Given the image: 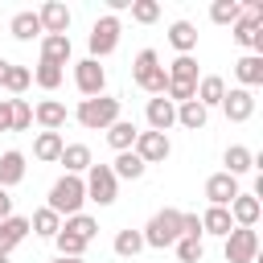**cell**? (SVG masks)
I'll list each match as a JSON object with an SVG mask.
<instances>
[{
	"instance_id": "cell-1",
	"label": "cell",
	"mask_w": 263,
	"mask_h": 263,
	"mask_svg": "<svg viewBox=\"0 0 263 263\" xmlns=\"http://www.w3.org/2000/svg\"><path fill=\"white\" fill-rule=\"evenodd\" d=\"M82 201H86V185H82V177H58L53 185H49V201H45V210H53L58 218H74V214H82Z\"/></svg>"
},
{
	"instance_id": "cell-2",
	"label": "cell",
	"mask_w": 263,
	"mask_h": 263,
	"mask_svg": "<svg viewBox=\"0 0 263 263\" xmlns=\"http://www.w3.org/2000/svg\"><path fill=\"white\" fill-rule=\"evenodd\" d=\"M132 82H136L140 90H148L152 99L168 90V74H164V66H160L156 49H140V53H136V62H132Z\"/></svg>"
},
{
	"instance_id": "cell-3",
	"label": "cell",
	"mask_w": 263,
	"mask_h": 263,
	"mask_svg": "<svg viewBox=\"0 0 263 263\" xmlns=\"http://www.w3.org/2000/svg\"><path fill=\"white\" fill-rule=\"evenodd\" d=\"M74 119H78L86 132H107V127L119 119V99H111V95L82 99V103H78V111H74Z\"/></svg>"
},
{
	"instance_id": "cell-4",
	"label": "cell",
	"mask_w": 263,
	"mask_h": 263,
	"mask_svg": "<svg viewBox=\"0 0 263 263\" xmlns=\"http://www.w3.org/2000/svg\"><path fill=\"white\" fill-rule=\"evenodd\" d=\"M140 234H144V247H156V251L173 247V242L181 238V210H160V214H152Z\"/></svg>"
},
{
	"instance_id": "cell-5",
	"label": "cell",
	"mask_w": 263,
	"mask_h": 263,
	"mask_svg": "<svg viewBox=\"0 0 263 263\" xmlns=\"http://www.w3.org/2000/svg\"><path fill=\"white\" fill-rule=\"evenodd\" d=\"M119 33H123V25H119V16H99L95 25H90V37H86V45H90V58L99 62V58H107V53H115V45H119Z\"/></svg>"
},
{
	"instance_id": "cell-6",
	"label": "cell",
	"mask_w": 263,
	"mask_h": 263,
	"mask_svg": "<svg viewBox=\"0 0 263 263\" xmlns=\"http://www.w3.org/2000/svg\"><path fill=\"white\" fill-rule=\"evenodd\" d=\"M86 201H99V205H111L119 197V181L111 173V164H90L86 168Z\"/></svg>"
},
{
	"instance_id": "cell-7",
	"label": "cell",
	"mask_w": 263,
	"mask_h": 263,
	"mask_svg": "<svg viewBox=\"0 0 263 263\" xmlns=\"http://www.w3.org/2000/svg\"><path fill=\"white\" fill-rule=\"evenodd\" d=\"M255 255H259L255 226H234L226 234V263H255Z\"/></svg>"
},
{
	"instance_id": "cell-8",
	"label": "cell",
	"mask_w": 263,
	"mask_h": 263,
	"mask_svg": "<svg viewBox=\"0 0 263 263\" xmlns=\"http://www.w3.org/2000/svg\"><path fill=\"white\" fill-rule=\"evenodd\" d=\"M74 82H78V90H82L86 99H99L103 86H107V70H103L95 58H82V62L74 66Z\"/></svg>"
},
{
	"instance_id": "cell-9",
	"label": "cell",
	"mask_w": 263,
	"mask_h": 263,
	"mask_svg": "<svg viewBox=\"0 0 263 263\" xmlns=\"http://www.w3.org/2000/svg\"><path fill=\"white\" fill-rule=\"evenodd\" d=\"M132 152H136L144 164H160V160H168L173 144H168V136H160V132H140L136 144H132Z\"/></svg>"
},
{
	"instance_id": "cell-10",
	"label": "cell",
	"mask_w": 263,
	"mask_h": 263,
	"mask_svg": "<svg viewBox=\"0 0 263 263\" xmlns=\"http://www.w3.org/2000/svg\"><path fill=\"white\" fill-rule=\"evenodd\" d=\"M218 107L226 111V119H230V123H247V119L255 115V90L234 86V90H226V95H222V103H218Z\"/></svg>"
},
{
	"instance_id": "cell-11",
	"label": "cell",
	"mask_w": 263,
	"mask_h": 263,
	"mask_svg": "<svg viewBox=\"0 0 263 263\" xmlns=\"http://www.w3.org/2000/svg\"><path fill=\"white\" fill-rule=\"evenodd\" d=\"M37 21H41V33H49V37H66V29H70V8H66L62 0H45L41 12H37Z\"/></svg>"
},
{
	"instance_id": "cell-12",
	"label": "cell",
	"mask_w": 263,
	"mask_h": 263,
	"mask_svg": "<svg viewBox=\"0 0 263 263\" xmlns=\"http://www.w3.org/2000/svg\"><path fill=\"white\" fill-rule=\"evenodd\" d=\"M230 33H234V41H238L242 49H251V53L263 58V21H255V16H238V21L230 25Z\"/></svg>"
},
{
	"instance_id": "cell-13",
	"label": "cell",
	"mask_w": 263,
	"mask_h": 263,
	"mask_svg": "<svg viewBox=\"0 0 263 263\" xmlns=\"http://www.w3.org/2000/svg\"><path fill=\"white\" fill-rule=\"evenodd\" d=\"M238 193H242V189H238V177H230V173H214V177L205 181V197H210V205H230Z\"/></svg>"
},
{
	"instance_id": "cell-14",
	"label": "cell",
	"mask_w": 263,
	"mask_h": 263,
	"mask_svg": "<svg viewBox=\"0 0 263 263\" xmlns=\"http://www.w3.org/2000/svg\"><path fill=\"white\" fill-rule=\"evenodd\" d=\"M173 123H177V103H168L164 95H156V99H148V127L164 136V132H168Z\"/></svg>"
},
{
	"instance_id": "cell-15",
	"label": "cell",
	"mask_w": 263,
	"mask_h": 263,
	"mask_svg": "<svg viewBox=\"0 0 263 263\" xmlns=\"http://www.w3.org/2000/svg\"><path fill=\"white\" fill-rule=\"evenodd\" d=\"M33 119L41 123V132H62V127H66V107H62L58 99H41V103L33 107Z\"/></svg>"
},
{
	"instance_id": "cell-16",
	"label": "cell",
	"mask_w": 263,
	"mask_h": 263,
	"mask_svg": "<svg viewBox=\"0 0 263 263\" xmlns=\"http://www.w3.org/2000/svg\"><path fill=\"white\" fill-rule=\"evenodd\" d=\"M226 210H230V222H234V226H255V222H259V214H263L259 197H251V193H238Z\"/></svg>"
},
{
	"instance_id": "cell-17",
	"label": "cell",
	"mask_w": 263,
	"mask_h": 263,
	"mask_svg": "<svg viewBox=\"0 0 263 263\" xmlns=\"http://www.w3.org/2000/svg\"><path fill=\"white\" fill-rule=\"evenodd\" d=\"M21 181H25V152H16V148L0 152V189H12Z\"/></svg>"
},
{
	"instance_id": "cell-18",
	"label": "cell",
	"mask_w": 263,
	"mask_h": 263,
	"mask_svg": "<svg viewBox=\"0 0 263 263\" xmlns=\"http://www.w3.org/2000/svg\"><path fill=\"white\" fill-rule=\"evenodd\" d=\"M25 234H29V218L8 214V218L0 222V255H8L12 247H21V242H25Z\"/></svg>"
},
{
	"instance_id": "cell-19",
	"label": "cell",
	"mask_w": 263,
	"mask_h": 263,
	"mask_svg": "<svg viewBox=\"0 0 263 263\" xmlns=\"http://www.w3.org/2000/svg\"><path fill=\"white\" fill-rule=\"evenodd\" d=\"M234 78L242 82V90L259 86V82H263V58H259V53H242V58L234 62Z\"/></svg>"
},
{
	"instance_id": "cell-20",
	"label": "cell",
	"mask_w": 263,
	"mask_h": 263,
	"mask_svg": "<svg viewBox=\"0 0 263 263\" xmlns=\"http://www.w3.org/2000/svg\"><path fill=\"white\" fill-rule=\"evenodd\" d=\"M58 160L66 164V173H70V177H82V173H86V168L95 164V160H90V148H86V144H66Z\"/></svg>"
},
{
	"instance_id": "cell-21",
	"label": "cell",
	"mask_w": 263,
	"mask_h": 263,
	"mask_svg": "<svg viewBox=\"0 0 263 263\" xmlns=\"http://www.w3.org/2000/svg\"><path fill=\"white\" fill-rule=\"evenodd\" d=\"M234 230V222H230V210L226 205H210L205 214H201V234H218V238H226Z\"/></svg>"
},
{
	"instance_id": "cell-22",
	"label": "cell",
	"mask_w": 263,
	"mask_h": 263,
	"mask_svg": "<svg viewBox=\"0 0 263 263\" xmlns=\"http://www.w3.org/2000/svg\"><path fill=\"white\" fill-rule=\"evenodd\" d=\"M168 45H173L177 53H193V49H197V29H193L189 21H173V25H168Z\"/></svg>"
},
{
	"instance_id": "cell-23",
	"label": "cell",
	"mask_w": 263,
	"mask_h": 263,
	"mask_svg": "<svg viewBox=\"0 0 263 263\" xmlns=\"http://www.w3.org/2000/svg\"><path fill=\"white\" fill-rule=\"evenodd\" d=\"M168 82H185V86H197V62H193V53H177L173 62H168Z\"/></svg>"
},
{
	"instance_id": "cell-24",
	"label": "cell",
	"mask_w": 263,
	"mask_h": 263,
	"mask_svg": "<svg viewBox=\"0 0 263 263\" xmlns=\"http://www.w3.org/2000/svg\"><path fill=\"white\" fill-rule=\"evenodd\" d=\"M222 173H230V177H242V173H251L255 168V156H251V148H242V144H230L226 148V156H222Z\"/></svg>"
},
{
	"instance_id": "cell-25",
	"label": "cell",
	"mask_w": 263,
	"mask_h": 263,
	"mask_svg": "<svg viewBox=\"0 0 263 263\" xmlns=\"http://www.w3.org/2000/svg\"><path fill=\"white\" fill-rule=\"evenodd\" d=\"M41 62H53V66H66L70 62V33L66 37H41Z\"/></svg>"
},
{
	"instance_id": "cell-26",
	"label": "cell",
	"mask_w": 263,
	"mask_h": 263,
	"mask_svg": "<svg viewBox=\"0 0 263 263\" xmlns=\"http://www.w3.org/2000/svg\"><path fill=\"white\" fill-rule=\"evenodd\" d=\"M222 95H226V82L218 78V74H205V78H197V103L210 111V107H218L222 103Z\"/></svg>"
},
{
	"instance_id": "cell-27",
	"label": "cell",
	"mask_w": 263,
	"mask_h": 263,
	"mask_svg": "<svg viewBox=\"0 0 263 263\" xmlns=\"http://www.w3.org/2000/svg\"><path fill=\"white\" fill-rule=\"evenodd\" d=\"M136 123H127V119H115L111 127H107V144L115 148V152H132V144H136Z\"/></svg>"
},
{
	"instance_id": "cell-28",
	"label": "cell",
	"mask_w": 263,
	"mask_h": 263,
	"mask_svg": "<svg viewBox=\"0 0 263 263\" xmlns=\"http://www.w3.org/2000/svg\"><path fill=\"white\" fill-rule=\"evenodd\" d=\"M62 148H66L62 132H41V136L33 140V156H37V160H45V164H49V160H58V156H62Z\"/></svg>"
},
{
	"instance_id": "cell-29",
	"label": "cell",
	"mask_w": 263,
	"mask_h": 263,
	"mask_svg": "<svg viewBox=\"0 0 263 263\" xmlns=\"http://www.w3.org/2000/svg\"><path fill=\"white\" fill-rule=\"evenodd\" d=\"M144 168H148V164H144L136 152H119V156H115V164H111L115 181H140V177H144Z\"/></svg>"
},
{
	"instance_id": "cell-30",
	"label": "cell",
	"mask_w": 263,
	"mask_h": 263,
	"mask_svg": "<svg viewBox=\"0 0 263 263\" xmlns=\"http://www.w3.org/2000/svg\"><path fill=\"white\" fill-rule=\"evenodd\" d=\"M8 33H12L16 41L45 37V33H41V21H37V12H16V16H12V25H8Z\"/></svg>"
},
{
	"instance_id": "cell-31",
	"label": "cell",
	"mask_w": 263,
	"mask_h": 263,
	"mask_svg": "<svg viewBox=\"0 0 263 263\" xmlns=\"http://www.w3.org/2000/svg\"><path fill=\"white\" fill-rule=\"evenodd\" d=\"M205 119H210V111H205L197 99H189V103H181V107H177V123H181V127H189V132H201V127H205Z\"/></svg>"
},
{
	"instance_id": "cell-32",
	"label": "cell",
	"mask_w": 263,
	"mask_h": 263,
	"mask_svg": "<svg viewBox=\"0 0 263 263\" xmlns=\"http://www.w3.org/2000/svg\"><path fill=\"white\" fill-rule=\"evenodd\" d=\"M29 230H33V234H41V238H58V230H62V218H58L53 210H45V205H41V210L29 218Z\"/></svg>"
},
{
	"instance_id": "cell-33",
	"label": "cell",
	"mask_w": 263,
	"mask_h": 263,
	"mask_svg": "<svg viewBox=\"0 0 263 263\" xmlns=\"http://www.w3.org/2000/svg\"><path fill=\"white\" fill-rule=\"evenodd\" d=\"M140 251H144V234L140 230H119L115 234V255L119 259H136Z\"/></svg>"
},
{
	"instance_id": "cell-34",
	"label": "cell",
	"mask_w": 263,
	"mask_h": 263,
	"mask_svg": "<svg viewBox=\"0 0 263 263\" xmlns=\"http://www.w3.org/2000/svg\"><path fill=\"white\" fill-rule=\"evenodd\" d=\"M238 16H242V4L238 0H214L210 4V21L214 25H234Z\"/></svg>"
},
{
	"instance_id": "cell-35",
	"label": "cell",
	"mask_w": 263,
	"mask_h": 263,
	"mask_svg": "<svg viewBox=\"0 0 263 263\" xmlns=\"http://www.w3.org/2000/svg\"><path fill=\"white\" fill-rule=\"evenodd\" d=\"M62 230H70V234H78L82 242H90V238L99 234V222H95L90 214H74V218H66V222H62Z\"/></svg>"
},
{
	"instance_id": "cell-36",
	"label": "cell",
	"mask_w": 263,
	"mask_h": 263,
	"mask_svg": "<svg viewBox=\"0 0 263 263\" xmlns=\"http://www.w3.org/2000/svg\"><path fill=\"white\" fill-rule=\"evenodd\" d=\"M33 82H37L41 90H58V86H62V66H53V62H37Z\"/></svg>"
},
{
	"instance_id": "cell-37",
	"label": "cell",
	"mask_w": 263,
	"mask_h": 263,
	"mask_svg": "<svg viewBox=\"0 0 263 263\" xmlns=\"http://www.w3.org/2000/svg\"><path fill=\"white\" fill-rule=\"evenodd\" d=\"M29 82H33V70H29V66H12V62H8L4 90H8V95H21V90H29Z\"/></svg>"
},
{
	"instance_id": "cell-38",
	"label": "cell",
	"mask_w": 263,
	"mask_h": 263,
	"mask_svg": "<svg viewBox=\"0 0 263 263\" xmlns=\"http://www.w3.org/2000/svg\"><path fill=\"white\" fill-rule=\"evenodd\" d=\"M58 255H66V259H82V251L90 247V242H82L78 234H70V230H58Z\"/></svg>"
},
{
	"instance_id": "cell-39",
	"label": "cell",
	"mask_w": 263,
	"mask_h": 263,
	"mask_svg": "<svg viewBox=\"0 0 263 263\" xmlns=\"http://www.w3.org/2000/svg\"><path fill=\"white\" fill-rule=\"evenodd\" d=\"M173 247H177V259H181V263H201V255H205V242H201V238H185V234H181Z\"/></svg>"
},
{
	"instance_id": "cell-40",
	"label": "cell",
	"mask_w": 263,
	"mask_h": 263,
	"mask_svg": "<svg viewBox=\"0 0 263 263\" xmlns=\"http://www.w3.org/2000/svg\"><path fill=\"white\" fill-rule=\"evenodd\" d=\"M160 16V4L156 0H132V21L136 25H152Z\"/></svg>"
},
{
	"instance_id": "cell-41",
	"label": "cell",
	"mask_w": 263,
	"mask_h": 263,
	"mask_svg": "<svg viewBox=\"0 0 263 263\" xmlns=\"http://www.w3.org/2000/svg\"><path fill=\"white\" fill-rule=\"evenodd\" d=\"M25 127H33V107L25 99H12V132H25Z\"/></svg>"
},
{
	"instance_id": "cell-42",
	"label": "cell",
	"mask_w": 263,
	"mask_h": 263,
	"mask_svg": "<svg viewBox=\"0 0 263 263\" xmlns=\"http://www.w3.org/2000/svg\"><path fill=\"white\" fill-rule=\"evenodd\" d=\"M181 234L185 238H201V218L197 214H181Z\"/></svg>"
},
{
	"instance_id": "cell-43",
	"label": "cell",
	"mask_w": 263,
	"mask_h": 263,
	"mask_svg": "<svg viewBox=\"0 0 263 263\" xmlns=\"http://www.w3.org/2000/svg\"><path fill=\"white\" fill-rule=\"evenodd\" d=\"M0 132H12V99H0Z\"/></svg>"
},
{
	"instance_id": "cell-44",
	"label": "cell",
	"mask_w": 263,
	"mask_h": 263,
	"mask_svg": "<svg viewBox=\"0 0 263 263\" xmlns=\"http://www.w3.org/2000/svg\"><path fill=\"white\" fill-rule=\"evenodd\" d=\"M12 214V197H8V189H0V222Z\"/></svg>"
},
{
	"instance_id": "cell-45",
	"label": "cell",
	"mask_w": 263,
	"mask_h": 263,
	"mask_svg": "<svg viewBox=\"0 0 263 263\" xmlns=\"http://www.w3.org/2000/svg\"><path fill=\"white\" fill-rule=\"evenodd\" d=\"M49 263H86V259H66V255H58V259H49Z\"/></svg>"
},
{
	"instance_id": "cell-46",
	"label": "cell",
	"mask_w": 263,
	"mask_h": 263,
	"mask_svg": "<svg viewBox=\"0 0 263 263\" xmlns=\"http://www.w3.org/2000/svg\"><path fill=\"white\" fill-rule=\"evenodd\" d=\"M4 74H8V62H0V86H4Z\"/></svg>"
},
{
	"instance_id": "cell-47",
	"label": "cell",
	"mask_w": 263,
	"mask_h": 263,
	"mask_svg": "<svg viewBox=\"0 0 263 263\" xmlns=\"http://www.w3.org/2000/svg\"><path fill=\"white\" fill-rule=\"evenodd\" d=\"M0 263H8V255H0Z\"/></svg>"
}]
</instances>
